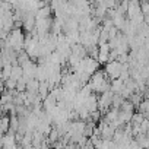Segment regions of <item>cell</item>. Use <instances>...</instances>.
Returning <instances> with one entry per match:
<instances>
[{
  "label": "cell",
  "mask_w": 149,
  "mask_h": 149,
  "mask_svg": "<svg viewBox=\"0 0 149 149\" xmlns=\"http://www.w3.org/2000/svg\"><path fill=\"white\" fill-rule=\"evenodd\" d=\"M24 42H25V35L24 32L18 28V29H12L8 34V38L5 40V44H8L9 47H12L13 50H16L18 53L21 50H24Z\"/></svg>",
  "instance_id": "6da1fadb"
},
{
  "label": "cell",
  "mask_w": 149,
  "mask_h": 149,
  "mask_svg": "<svg viewBox=\"0 0 149 149\" xmlns=\"http://www.w3.org/2000/svg\"><path fill=\"white\" fill-rule=\"evenodd\" d=\"M121 69H123V63H120L118 60H111V61H107V66L104 70L107 73V76L110 78V81H113V79L120 78Z\"/></svg>",
  "instance_id": "7a4b0ae2"
},
{
  "label": "cell",
  "mask_w": 149,
  "mask_h": 149,
  "mask_svg": "<svg viewBox=\"0 0 149 149\" xmlns=\"http://www.w3.org/2000/svg\"><path fill=\"white\" fill-rule=\"evenodd\" d=\"M113 97H114V92L111 89H107V91L101 92L100 98H98V110L100 111H107L110 107H113Z\"/></svg>",
  "instance_id": "3957f363"
},
{
  "label": "cell",
  "mask_w": 149,
  "mask_h": 149,
  "mask_svg": "<svg viewBox=\"0 0 149 149\" xmlns=\"http://www.w3.org/2000/svg\"><path fill=\"white\" fill-rule=\"evenodd\" d=\"M10 127V116H2L0 117V136H3L9 132Z\"/></svg>",
  "instance_id": "277c9868"
},
{
  "label": "cell",
  "mask_w": 149,
  "mask_h": 149,
  "mask_svg": "<svg viewBox=\"0 0 149 149\" xmlns=\"http://www.w3.org/2000/svg\"><path fill=\"white\" fill-rule=\"evenodd\" d=\"M51 12H53V9H51L50 6H42V8L37 9L35 18H37V19H38V18H48V16H51Z\"/></svg>",
  "instance_id": "5b68a950"
},
{
  "label": "cell",
  "mask_w": 149,
  "mask_h": 149,
  "mask_svg": "<svg viewBox=\"0 0 149 149\" xmlns=\"http://www.w3.org/2000/svg\"><path fill=\"white\" fill-rule=\"evenodd\" d=\"M3 114H6V113L3 111V108H2V104H0V117H2Z\"/></svg>",
  "instance_id": "8992f818"
}]
</instances>
